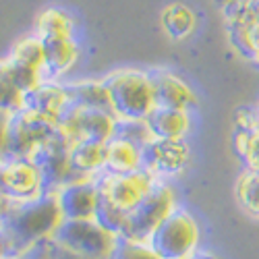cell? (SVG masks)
Returning a JSON list of instances; mask_svg holds the SVG:
<instances>
[{
  "label": "cell",
  "mask_w": 259,
  "mask_h": 259,
  "mask_svg": "<svg viewBox=\"0 0 259 259\" xmlns=\"http://www.w3.org/2000/svg\"><path fill=\"white\" fill-rule=\"evenodd\" d=\"M154 88V98L158 108H175V110H191L197 106V96L191 90V85L172 71H149Z\"/></svg>",
  "instance_id": "cell-14"
},
{
  "label": "cell",
  "mask_w": 259,
  "mask_h": 259,
  "mask_svg": "<svg viewBox=\"0 0 259 259\" xmlns=\"http://www.w3.org/2000/svg\"><path fill=\"white\" fill-rule=\"evenodd\" d=\"M58 122L41 116L29 108L13 112L7 128V156L29 158L54 131Z\"/></svg>",
  "instance_id": "cell-9"
},
{
  "label": "cell",
  "mask_w": 259,
  "mask_h": 259,
  "mask_svg": "<svg viewBox=\"0 0 259 259\" xmlns=\"http://www.w3.org/2000/svg\"><path fill=\"white\" fill-rule=\"evenodd\" d=\"M118 236L92 220H62L52 241L88 259H110Z\"/></svg>",
  "instance_id": "cell-5"
},
{
  "label": "cell",
  "mask_w": 259,
  "mask_h": 259,
  "mask_svg": "<svg viewBox=\"0 0 259 259\" xmlns=\"http://www.w3.org/2000/svg\"><path fill=\"white\" fill-rule=\"evenodd\" d=\"M9 205H11V201H9L5 195H0V218L5 215V211L9 209Z\"/></svg>",
  "instance_id": "cell-35"
},
{
  "label": "cell",
  "mask_w": 259,
  "mask_h": 259,
  "mask_svg": "<svg viewBox=\"0 0 259 259\" xmlns=\"http://www.w3.org/2000/svg\"><path fill=\"white\" fill-rule=\"evenodd\" d=\"M160 23H162V29L172 39H185L195 31L197 17L191 7L183 5V3H172L162 11Z\"/></svg>",
  "instance_id": "cell-21"
},
{
  "label": "cell",
  "mask_w": 259,
  "mask_h": 259,
  "mask_svg": "<svg viewBox=\"0 0 259 259\" xmlns=\"http://www.w3.org/2000/svg\"><path fill=\"white\" fill-rule=\"evenodd\" d=\"M44 249H46V255L48 259H88V257H83V255H77L69 249H64L62 245L54 243L52 239H46L44 241Z\"/></svg>",
  "instance_id": "cell-31"
},
{
  "label": "cell",
  "mask_w": 259,
  "mask_h": 259,
  "mask_svg": "<svg viewBox=\"0 0 259 259\" xmlns=\"http://www.w3.org/2000/svg\"><path fill=\"white\" fill-rule=\"evenodd\" d=\"M15 62L23 64L27 69H33L37 73L44 75V67H46V52H44V39H39L37 35L25 37L15 44L11 56Z\"/></svg>",
  "instance_id": "cell-23"
},
{
  "label": "cell",
  "mask_w": 259,
  "mask_h": 259,
  "mask_svg": "<svg viewBox=\"0 0 259 259\" xmlns=\"http://www.w3.org/2000/svg\"><path fill=\"white\" fill-rule=\"evenodd\" d=\"M54 197L58 201L62 220H92L100 201V185L98 177L92 179H75L62 185Z\"/></svg>",
  "instance_id": "cell-12"
},
{
  "label": "cell",
  "mask_w": 259,
  "mask_h": 259,
  "mask_svg": "<svg viewBox=\"0 0 259 259\" xmlns=\"http://www.w3.org/2000/svg\"><path fill=\"white\" fill-rule=\"evenodd\" d=\"M149 131L154 139H185L191 128V116L187 110H175V108H154L147 118Z\"/></svg>",
  "instance_id": "cell-18"
},
{
  "label": "cell",
  "mask_w": 259,
  "mask_h": 259,
  "mask_svg": "<svg viewBox=\"0 0 259 259\" xmlns=\"http://www.w3.org/2000/svg\"><path fill=\"white\" fill-rule=\"evenodd\" d=\"M9 112H0V162L7 158V128H9Z\"/></svg>",
  "instance_id": "cell-32"
},
{
  "label": "cell",
  "mask_w": 259,
  "mask_h": 259,
  "mask_svg": "<svg viewBox=\"0 0 259 259\" xmlns=\"http://www.w3.org/2000/svg\"><path fill=\"white\" fill-rule=\"evenodd\" d=\"M185 259H218V257H215L213 253H207V251H195L193 255H189Z\"/></svg>",
  "instance_id": "cell-34"
},
{
  "label": "cell",
  "mask_w": 259,
  "mask_h": 259,
  "mask_svg": "<svg viewBox=\"0 0 259 259\" xmlns=\"http://www.w3.org/2000/svg\"><path fill=\"white\" fill-rule=\"evenodd\" d=\"M126 215H128V213H126L124 209L116 207L112 201H108L106 197L100 195V201H98V207H96L94 220H96L102 228H106L108 232L120 236L122 230H124V226H126Z\"/></svg>",
  "instance_id": "cell-26"
},
{
  "label": "cell",
  "mask_w": 259,
  "mask_h": 259,
  "mask_svg": "<svg viewBox=\"0 0 259 259\" xmlns=\"http://www.w3.org/2000/svg\"><path fill=\"white\" fill-rule=\"evenodd\" d=\"M64 85H67L71 106L98 108V110L110 112V96H108V88L104 79H81V81H71Z\"/></svg>",
  "instance_id": "cell-19"
},
{
  "label": "cell",
  "mask_w": 259,
  "mask_h": 259,
  "mask_svg": "<svg viewBox=\"0 0 259 259\" xmlns=\"http://www.w3.org/2000/svg\"><path fill=\"white\" fill-rule=\"evenodd\" d=\"M236 199L241 207L259 218V170H245L241 172L239 181H236Z\"/></svg>",
  "instance_id": "cell-24"
},
{
  "label": "cell",
  "mask_w": 259,
  "mask_h": 259,
  "mask_svg": "<svg viewBox=\"0 0 259 259\" xmlns=\"http://www.w3.org/2000/svg\"><path fill=\"white\" fill-rule=\"evenodd\" d=\"M62 222V213L54 193H41L25 201H11L0 218V236L5 239L9 255H25L37 243L52 239Z\"/></svg>",
  "instance_id": "cell-1"
},
{
  "label": "cell",
  "mask_w": 259,
  "mask_h": 259,
  "mask_svg": "<svg viewBox=\"0 0 259 259\" xmlns=\"http://www.w3.org/2000/svg\"><path fill=\"white\" fill-rule=\"evenodd\" d=\"M71 147L73 143L56 126V131L29 156L39 170L46 193H56L62 185L75 181L71 168Z\"/></svg>",
  "instance_id": "cell-7"
},
{
  "label": "cell",
  "mask_w": 259,
  "mask_h": 259,
  "mask_svg": "<svg viewBox=\"0 0 259 259\" xmlns=\"http://www.w3.org/2000/svg\"><path fill=\"white\" fill-rule=\"evenodd\" d=\"M114 137L126 139V141L135 143L137 147H145L149 141H154V135L149 131L147 120H116Z\"/></svg>",
  "instance_id": "cell-29"
},
{
  "label": "cell",
  "mask_w": 259,
  "mask_h": 259,
  "mask_svg": "<svg viewBox=\"0 0 259 259\" xmlns=\"http://www.w3.org/2000/svg\"><path fill=\"white\" fill-rule=\"evenodd\" d=\"M73 17L62 9H46L37 15L35 21V35L39 39H54V37H73Z\"/></svg>",
  "instance_id": "cell-22"
},
{
  "label": "cell",
  "mask_w": 259,
  "mask_h": 259,
  "mask_svg": "<svg viewBox=\"0 0 259 259\" xmlns=\"http://www.w3.org/2000/svg\"><path fill=\"white\" fill-rule=\"evenodd\" d=\"M152 172L147 170H137L128 172V175H100L98 185H100V195L112 201L116 207L124 209L126 213L131 211L149 191L158 183Z\"/></svg>",
  "instance_id": "cell-11"
},
{
  "label": "cell",
  "mask_w": 259,
  "mask_h": 259,
  "mask_svg": "<svg viewBox=\"0 0 259 259\" xmlns=\"http://www.w3.org/2000/svg\"><path fill=\"white\" fill-rule=\"evenodd\" d=\"M255 110H257V114H259V98H257V104H255Z\"/></svg>",
  "instance_id": "cell-38"
},
{
  "label": "cell",
  "mask_w": 259,
  "mask_h": 259,
  "mask_svg": "<svg viewBox=\"0 0 259 259\" xmlns=\"http://www.w3.org/2000/svg\"><path fill=\"white\" fill-rule=\"evenodd\" d=\"M110 259H162V257L145 241H133L126 239V236H118Z\"/></svg>",
  "instance_id": "cell-28"
},
{
  "label": "cell",
  "mask_w": 259,
  "mask_h": 259,
  "mask_svg": "<svg viewBox=\"0 0 259 259\" xmlns=\"http://www.w3.org/2000/svg\"><path fill=\"white\" fill-rule=\"evenodd\" d=\"M222 15L232 48L259 67V0H222Z\"/></svg>",
  "instance_id": "cell-4"
},
{
  "label": "cell",
  "mask_w": 259,
  "mask_h": 259,
  "mask_svg": "<svg viewBox=\"0 0 259 259\" xmlns=\"http://www.w3.org/2000/svg\"><path fill=\"white\" fill-rule=\"evenodd\" d=\"M5 255H9V249H7L5 239H3V236H0V257H5Z\"/></svg>",
  "instance_id": "cell-36"
},
{
  "label": "cell",
  "mask_w": 259,
  "mask_h": 259,
  "mask_svg": "<svg viewBox=\"0 0 259 259\" xmlns=\"http://www.w3.org/2000/svg\"><path fill=\"white\" fill-rule=\"evenodd\" d=\"M25 259H48L46 249H44V241L37 243L33 249H29V251L25 253Z\"/></svg>",
  "instance_id": "cell-33"
},
{
  "label": "cell",
  "mask_w": 259,
  "mask_h": 259,
  "mask_svg": "<svg viewBox=\"0 0 259 259\" xmlns=\"http://www.w3.org/2000/svg\"><path fill=\"white\" fill-rule=\"evenodd\" d=\"M197 220L181 207H175L149 236V245L162 259H185L199 251Z\"/></svg>",
  "instance_id": "cell-3"
},
{
  "label": "cell",
  "mask_w": 259,
  "mask_h": 259,
  "mask_svg": "<svg viewBox=\"0 0 259 259\" xmlns=\"http://www.w3.org/2000/svg\"><path fill=\"white\" fill-rule=\"evenodd\" d=\"M234 152L239 154L249 170H259V128L255 131H236L234 128Z\"/></svg>",
  "instance_id": "cell-27"
},
{
  "label": "cell",
  "mask_w": 259,
  "mask_h": 259,
  "mask_svg": "<svg viewBox=\"0 0 259 259\" xmlns=\"http://www.w3.org/2000/svg\"><path fill=\"white\" fill-rule=\"evenodd\" d=\"M106 143L83 141L71 147V168L75 179H92L104 172Z\"/></svg>",
  "instance_id": "cell-20"
},
{
  "label": "cell",
  "mask_w": 259,
  "mask_h": 259,
  "mask_svg": "<svg viewBox=\"0 0 259 259\" xmlns=\"http://www.w3.org/2000/svg\"><path fill=\"white\" fill-rule=\"evenodd\" d=\"M44 52H46L44 77L54 81H58L62 75H67L79 58V46L73 37L44 39Z\"/></svg>",
  "instance_id": "cell-17"
},
{
  "label": "cell",
  "mask_w": 259,
  "mask_h": 259,
  "mask_svg": "<svg viewBox=\"0 0 259 259\" xmlns=\"http://www.w3.org/2000/svg\"><path fill=\"white\" fill-rule=\"evenodd\" d=\"M58 128L73 145L83 141L108 143L116 133V116L98 108L69 106L58 120Z\"/></svg>",
  "instance_id": "cell-8"
},
{
  "label": "cell",
  "mask_w": 259,
  "mask_h": 259,
  "mask_svg": "<svg viewBox=\"0 0 259 259\" xmlns=\"http://www.w3.org/2000/svg\"><path fill=\"white\" fill-rule=\"evenodd\" d=\"M69 106L71 102L67 94V85L54 79H44L35 90H31L25 96V108L46 118H52L56 122L60 120V116Z\"/></svg>",
  "instance_id": "cell-15"
},
{
  "label": "cell",
  "mask_w": 259,
  "mask_h": 259,
  "mask_svg": "<svg viewBox=\"0 0 259 259\" xmlns=\"http://www.w3.org/2000/svg\"><path fill=\"white\" fill-rule=\"evenodd\" d=\"M5 60H7V69H9V75H11L13 83H15L17 88H19L21 92H23L25 96H27L31 90H35L37 85L46 79L41 73H37V71H33V69L23 67V64L15 62L13 58H5Z\"/></svg>",
  "instance_id": "cell-30"
},
{
  "label": "cell",
  "mask_w": 259,
  "mask_h": 259,
  "mask_svg": "<svg viewBox=\"0 0 259 259\" xmlns=\"http://www.w3.org/2000/svg\"><path fill=\"white\" fill-rule=\"evenodd\" d=\"M41 193H46L44 181L29 158L7 156L0 162V195L9 201H25L39 197Z\"/></svg>",
  "instance_id": "cell-10"
},
{
  "label": "cell",
  "mask_w": 259,
  "mask_h": 259,
  "mask_svg": "<svg viewBox=\"0 0 259 259\" xmlns=\"http://www.w3.org/2000/svg\"><path fill=\"white\" fill-rule=\"evenodd\" d=\"M110 96V112L116 120H145L156 108L149 73L137 69L114 71L106 79Z\"/></svg>",
  "instance_id": "cell-2"
},
{
  "label": "cell",
  "mask_w": 259,
  "mask_h": 259,
  "mask_svg": "<svg viewBox=\"0 0 259 259\" xmlns=\"http://www.w3.org/2000/svg\"><path fill=\"white\" fill-rule=\"evenodd\" d=\"M21 108H25V94L13 83L7 69V60L3 58L0 60V112L13 114Z\"/></svg>",
  "instance_id": "cell-25"
},
{
  "label": "cell",
  "mask_w": 259,
  "mask_h": 259,
  "mask_svg": "<svg viewBox=\"0 0 259 259\" xmlns=\"http://www.w3.org/2000/svg\"><path fill=\"white\" fill-rule=\"evenodd\" d=\"M0 259H25V255H5V257H0Z\"/></svg>",
  "instance_id": "cell-37"
},
{
  "label": "cell",
  "mask_w": 259,
  "mask_h": 259,
  "mask_svg": "<svg viewBox=\"0 0 259 259\" xmlns=\"http://www.w3.org/2000/svg\"><path fill=\"white\" fill-rule=\"evenodd\" d=\"M177 207V199H175V191L172 187L164 181H158L152 191L128 211L126 215V226L122 230L120 236L133 241H149L152 232L160 226V222L166 215Z\"/></svg>",
  "instance_id": "cell-6"
},
{
  "label": "cell",
  "mask_w": 259,
  "mask_h": 259,
  "mask_svg": "<svg viewBox=\"0 0 259 259\" xmlns=\"http://www.w3.org/2000/svg\"><path fill=\"white\" fill-rule=\"evenodd\" d=\"M143 170L152 172L156 179L172 177L187 166L189 162V145L185 139H154L141 147Z\"/></svg>",
  "instance_id": "cell-13"
},
{
  "label": "cell",
  "mask_w": 259,
  "mask_h": 259,
  "mask_svg": "<svg viewBox=\"0 0 259 259\" xmlns=\"http://www.w3.org/2000/svg\"><path fill=\"white\" fill-rule=\"evenodd\" d=\"M141 168H143L141 147L120 137H112L106 143L102 175H128V172H137Z\"/></svg>",
  "instance_id": "cell-16"
}]
</instances>
